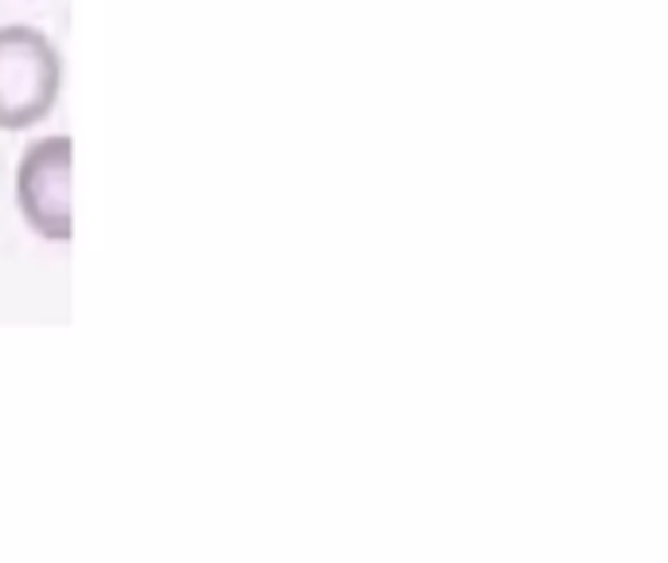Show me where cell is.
<instances>
[{"label": "cell", "instance_id": "cell-2", "mask_svg": "<svg viewBox=\"0 0 668 563\" xmlns=\"http://www.w3.org/2000/svg\"><path fill=\"white\" fill-rule=\"evenodd\" d=\"M16 196L27 227L52 243L71 239V142L44 137L24 153Z\"/></svg>", "mask_w": 668, "mask_h": 563}, {"label": "cell", "instance_id": "cell-1", "mask_svg": "<svg viewBox=\"0 0 668 563\" xmlns=\"http://www.w3.org/2000/svg\"><path fill=\"white\" fill-rule=\"evenodd\" d=\"M59 52L36 27H0V130L44 122L59 99Z\"/></svg>", "mask_w": 668, "mask_h": 563}]
</instances>
